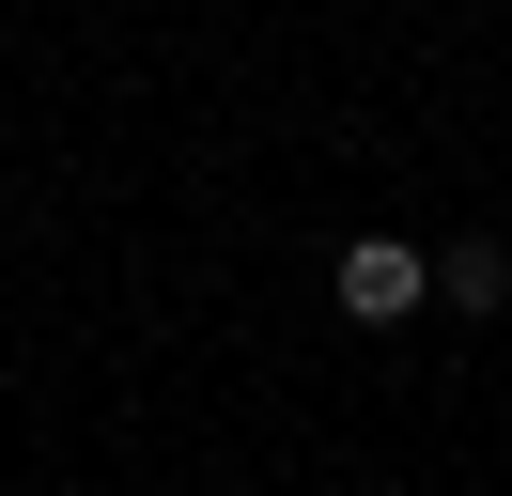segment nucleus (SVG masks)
Here are the masks:
<instances>
[{
    "label": "nucleus",
    "instance_id": "f257e3e1",
    "mask_svg": "<svg viewBox=\"0 0 512 496\" xmlns=\"http://www.w3.org/2000/svg\"><path fill=\"white\" fill-rule=\"evenodd\" d=\"M419 295H435V248H404V233H357L342 248V310L357 326H404Z\"/></svg>",
    "mask_w": 512,
    "mask_h": 496
},
{
    "label": "nucleus",
    "instance_id": "f03ea898",
    "mask_svg": "<svg viewBox=\"0 0 512 496\" xmlns=\"http://www.w3.org/2000/svg\"><path fill=\"white\" fill-rule=\"evenodd\" d=\"M435 295H450V310H497V295H512V248H481V233L435 248Z\"/></svg>",
    "mask_w": 512,
    "mask_h": 496
}]
</instances>
